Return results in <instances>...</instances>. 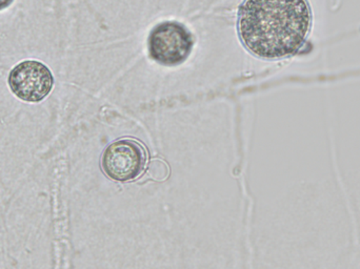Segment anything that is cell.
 Wrapping results in <instances>:
<instances>
[{
    "instance_id": "obj_5",
    "label": "cell",
    "mask_w": 360,
    "mask_h": 269,
    "mask_svg": "<svg viewBox=\"0 0 360 269\" xmlns=\"http://www.w3.org/2000/svg\"><path fill=\"white\" fill-rule=\"evenodd\" d=\"M148 173H149L150 177L153 179L162 181V180L167 179L169 176V167L164 161L162 160H154L150 163L149 167H148Z\"/></svg>"
},
{
    "instance_id": "obj_6",
    "label": "cell",
    "mask_w": 360,
    "mask_h": 269,
    "mask_svg": "<svg viewBox=\"0 0 360 269\" xmlns=\"http://www.w3.org/2000/svg\"><path fill=\"white\" fill-rule=\"evenodd\" d=\"M13 1L14 0H0V11L8 8L13 4Z\"/></svg>"
},
{
    "instance_id": "obj_1",
    "label": "cell",
    "mask_w": 360,
    "mask_h": 269,
    "mask_svg": "<svg viewBox=\"0 0 360 269\" xmlns=\"http://www.w3.org/2000/svg\"><path fill=\"white\" fill-rule=\"evenodd\" d=\"M312 23L308 0H245L237 27L248 51L259 58L276 60L302 50Z\"/></svg>"
},
{
    "instance_id": "obj_4",
    "label": "cell",
    "mask_w": 360,
    "mask_h": 269,
    "mask_svg": "<svg viewBox=\"0 0 360 269\" xmlns=\"http://www.w3.org/2000/svg\"><path fill=\"white\" fill-rule=\"evenodd\" d=\"M11 91L25 103H40L54 86V77L46 65L36 60H25L13 67L8 75Z\"/></svg>"
},
{
    "instance_id": "obj_3",
    "label": "cell",
    "mask_w": 360,
    "mask_h": 269,
    "mask_svg": "<svg viewBox=\"0 0 360 269\" xmlns=\"http://www.w3.org/2000/svg\"><path fill=\"white\" fill-rule=\"evenodd\" d=\"M147 159V150L141 142L134 139L117 140L103 152L101 167L110 179L132 181L145 171Z\"/></svg>"
},
{
    "instance_id": "obj_2",
    "label": "cell",
    "mask_w": 360,
    "mask_h": 269,
    "mask_svg": "<svg viewBox=\"0 0 360 269\" xmlns=\"http://www.w3.org/2000/svg\"><path fill=\"white\" fill-rule=\"evenodd\" d=\"M194 48V37L179 21H164L150 32L148 51L156 63L166 67L181 65Z\"/></svg>"
}]
</instances>
